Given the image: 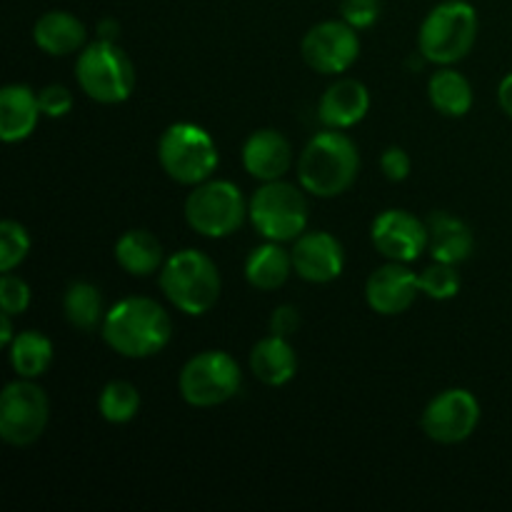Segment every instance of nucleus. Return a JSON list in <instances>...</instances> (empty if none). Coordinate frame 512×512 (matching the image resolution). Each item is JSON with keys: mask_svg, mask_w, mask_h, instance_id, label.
I'll use <instances>...</instances> for the list:
<instances>
[{"mask_svg": "<svg viewBox=\"0 0 512 512\" xmlns=\"http://www.w3.org/2000/svg\"><path fill=\"white\" fill-rule=\"evenodd\" d=\"M30 253V238L28 230L15 220H3L0 223V270L10 273L18 268Z\"/></svg>", "mask_w": 512, "mask_h": 512, "instance_id": "obj_29", "label": "nucleus"}, {"mask_svg": "<svg viewBox=\"0 0 512 512\" xmlns=\"http://www.w3.org/2000/svg\"><path fill=\"white\" fill-rule=\"evenodd\" d=\"M480 423V403L470 390L453 388L435 395L425 408V435L440 445H458L475 433Z\"/></svg>", "mask_w": 512, "mask_h": 512, "instance_id": "obj_11", "label": "nucleus"}, {"mask_svg": "<svg viewBox=\"0 0 512 512\" xmlns=\"http://www.w3.org/2000/svg\"><path fill=\"white\" fill-rule=\"evenodd\" d=\"M430 103L438 113L448 118H463L473 108V88L458 70L443 68L430 78L428 83Z\"/></svg>", "mask_w": 512, "mask_h": 512, "instance_id": "obj_24", "label": "nucleus"}, {"mask_svg": "<svg viewBox=\"0 0 512 512\" xmlns=\"http://www.w3.org/2000/svg\"><path fill=\"white\" fill-rule=\"evenodd\" d=\"M340 15L355 30L370 28L380 18V0H340Z\"/></svg>", "mask_w": 512, "mask_h": 512, "instance_id": "obj_31", "label": "nucleus"}, {"mask_svg": "<svg viewBox=\"0 0 512 512\" xmlns=\"http://www.w3.org/2000/svg\"><path fill=\"white\" fill-rule=\"evenodd\" d=\"M375 250L395 263H413L428 248V223H420L408 210H385L370 230Z\"/></svg>", "mask_w": 512, "mask_h": 512, "instance_id": "obj_13", "label": "nucleus"}, {"mask_svg": "<svg viewBox=\"0 0 512 512\" xmlns=\"http://www.w3.org/2000/svg\"><path fill=\"white\" fill-rule=\"evenodd\" d=\"M85 25L68 10H48L35 20L33 40L48 55H70L85 45Z\"/></svg>", "mask_w": 512, "mask_h": 512, "instance_id": "obj_21", "label": "nucleus"}, {"mask_svg": "<svg viewBox=\"0 0 512 512\" xmlns=\"http://www.w3.org/2000/svg\"><path fill=\"white\" fill-rule=\"evenodd\" d=\"M63 310L68 323L75 330H83V333H93L98 325H103V298H100V290L93 283H78L70 285L63 295Z\"/></svg>", "mask_w": 512, "mask_h": 512, "instance_id": "obj_26", "label": "nucleus"}, {"mask_svg": "<svg viewBox=\"0 0 512 512\" xmlns=\"http://www.w3.org/2000/svg\"><path fill=\"white\" fill-rule=\"evenodd\" d=\"M243 385L240 365L223 350H205L180 370V395L193 408H215L228 403Z\"/></svg>", "mask_w": 512, "mask_h": 512, "instance_id": "obj_7", "label": "nucleus"}, {"mask_svg": "<svg viewBox=\"0 0 512 512\" xmlns=\"http://www.w3.org/2000/svg\"><path fill=\"white\" fill-rule=\"evenodd\" d=\"M10 318H13V315L5 313V310L0 313V345H3V348H10V343L15 340L13 323H10Z\"/></svg>", "mask_w": 512, "mask_h": 512, "instance_id": "obj_37", "label": "nucleus"}, {"mask_svg": "<svg viewBox=\"0 0 512 512\" xmlns=\"http://www.w3.org/2000/svg\"><path fill=\"white\" fill-rule=\"evenodd\" d=\"M50 418V405L43 388L28 378L5 385L0 393V438L13 448H28L40 435Z\"/></svg>", "mask_w": 512, "mask_h": 512, "instance_id": "obj_10", "label": "nucleus"}, {"mask_svg": "<svg viewBox=\"0 0 512 512\" xmlns=\"http://www.w3.org/2000/svg\"><path fill=\"white\" fill-rule=\"evenodd\" d=\"M298 328H300V313L293 308V305H280V308H275L273 318H270V333L280 335V338H290Z\"/></svg>", "mask_w": 512, "mask_h": 512, "instance_id": "obj_34", "label": "nucleus"}, {"mask_svg": "<svg viewBox=\"0 0 512 512\" xmlns=\"http://www.w3.org/2000/svg\"><path fill=\"white\" fill-rule=\"evenodd\" d=\"M10 365L20 378L35 380L53 363V343L38 330H25L10 343Z\"/></svg>", "mask_w": 512, "mask_h": 512, "instance_id": "obj_25", "label": "nucleus"}, {"mask_svg": "<svg viewBox=\"0 0 512 512\" xmlns=\"http://www.w3.org/2000/svg\"><path fill=\"white\" fill-rule=\"evenodd\" d=\"M38 100L40 110H43V115H48V118H63V115H68L70 108H73V95H70V90L63 88V85H48V88L40 90Z\"/></svg>", "mask_w": 512, "mask_h": 512, "instance_id": "obj_32", "label": "nucleus"}, {"mask_svg": "<svg viewBox=\"0 0 512 512\" xmlns=\"http://www.w3.org/2000/svg\"><path fill=\"white\" fill-rule=\"evenodd\" d=\"M75 78L88 98L103 105L123 103L135 88V68L123 48L110 40H95L85 45L75 63Z\"/></svg>", "mask_w": 512, "mask_h": 512, "instance_id": "obj_5", "label": "nucleus"}, {"mask_svg": "<svg viewBox=\"0 0 512 512\" xmlns=\"http://www.w3.org/2000/svg\"><path fill=\"white\" fill-rule=\"evenodd\" d=\"M40 100L28 85H5L0 93V138L20 143L35 130L40 118Z\"/></svg>", "mask_w": 512, "mask_h": 512, "instance_id": "obj_18", "label": "nucleus"}, {"mask_svg": "<svg viewBox=\"0 0 512 512\" xmlns=\"http://www.w3.org/2000/svg\"><path fill=\"white\" fill-rule=\"evenodd\" d=\"M293 150L283 133L273 128L255 130L243 145V165L255 180H280L290 168Z\"/></svg>", "mask_w": 512, "mask_h": 512, "instance_id": "obj_16", "label": "nucleus"}, {"mask_svg": "<svg viewBox=\"0 0 512 512\" xmlns=\"http://www.w3.org/2000/svg\"><path fill=\"white\" fill-rule=\"evenodd\" d=\"M370 110V93L360 80L343 78L330 85L318 105V118L325 128L345 130L358 125Z\"/></svg>", "mask_w": 512, "mask_h": 512, "instance_id": "obj_17", "label": "nucleus"}, {"mask_svg": "<svg viewBox=\"0 0 512 512\" xmlns=\"http://www.w3.org/2000/svg\"><path fill=\"white\" fill-rule=\"evenodd\" d=\"M498 103L500 108H503V113L508 115V118H512V73H508L503 80H500Z\"/></svg>", "mask_w": 512, "mask_h": 512, "instance_id": "obj_35", "label": "nucleus"}, {"mask_svg": "<svg viewBox=\"0 0 512 512\" xmlns=\"http://www.w3.org/2000/svg\"><path fill=\"white\" fill-rule=\"evenodd\" d=\"M30 305V288L25 280L15 278V275L5 273L0 278V308L10 315L25 313Z\"/></svg>", "mask_w": 512, "mask_h": 512, "instance_id": "obj_30", "label": "nucleus"}, {"mask_svg": "<svg viewBox=\"0 0 512 512\" xmlns=\"http://www.w3.org/2000/svg\"><path fill=\"white\" fill-rule=\"evenodd\" d=\"M293 270V255L285 253L273 240L255 248L245 260V278L258 290H278Z\"/></svg>", "mask_w": 512, "mask_h": 512, "instance_id": "obj_23", "label": "nucleus"}, {"mask_svg": "<svg viewBox=\"0 0 512 512\" xmlns=\"http://www.w3.org/2000/svg\"><path fill=\"white\" fill-rule=\"evenodd\" d=\"M290 255H293L295 273L308 283H330V280L340 278L345 268L343 245L335 235L325 233V230L300 235Z\"/></svg>", "mask_w": 512, "mask_h": 512, "instance_id": "obj_14", "label": "nucleus"}, {"mask_svg": "<svg viewBox=\"0 0 512 512\" xmlns=\"http://www.w3.org/2000/svg\"><path fill=\"white\" fill-rule=\"evenodd\" d=\"M478 13L465 0H445L425 15L418 33L420 55L435 65H453L473 50Z\"/></svg>", "mask_w": 512, "mask_h": 512, "instance_id": "obj_4", "label": "nucleus"}, {"mask_svg": "<svg viewBox=\"0 0 512 512\" xmlns=\"http://www.w3.org/2000/svg\"><path fill=\"white\" fill-rule=\"evenodd\" d=\"M303 60L323 75H338L348 70L360 55L358 30L345 20H325L305 33L300 45Z\"/></svg>", "mask_w": 512, "mask_h": 512, "instance_id": "obj_12", "label": "nucleus"}, {"mask_svg": "<svg viewBox=\"0 0 512 512\" xmlns=\"http://www.w3.org/2000/svg\"><path fill=\"white\" fill-rule=\"evenodd\" d=\"M420 293V275L405 268V263L390 260L383 268L373 270L365 285L368 305L380 315H400L415 303Z\"/></svg>", "mask_w": 512, "mask_h": 512, "instance_id": "obj_15", "label": "nucleus"}, {"mask_svg": "<svg viewBox=\"0 0 512 512\" xmlns=\"http://www.w3.org/2000/svg\"><path fill=\"white\" fill-rule=\"evenodd\" d=\"M158 160L175 183L200 185L215 173L220 155L208 130L193 123H175L160 138Z\"/></svg>", "mask_w": 512, "mask_h": 512, "instance_id": "obj_6", "label": "nucleus"}, {"mask_svg": "<svg viewBox=\"0 0 512 512\" xmlns=\"http://www.w3.org/2000/svg\"><path fill=\"white\" fill-rule=\"evenodd\" d=\"M98 410L108 423L125 425L138 415L140 410V393L128 380H113L103 388L98 398Z\"/></svg>", "mask_w": 512, "mask_h": 512, "instance_id": "obj_27", "label": "nucleus"}, {"mask_svg": "<svg viewBox=\"0 0 512 512\" xmlns=\"http://www.w3.org/2000/svg\"><path fill=\"white\" fill-rule=\"evenodd\" d=\"M460 290V273L453 263H440L435 260L433 265L420 273V293H425L433 300H450Z\"/></svg>", "mask_w": 512, "mask_h": 512, "instance_id": "obj_28", "label": "nucleus"}, {"mask_svg": "<svg viewBox=\"0 0 512 512\" xmlns=\"http://www.w3.org/2000/svg\"><path fill=\"white\" fill-rule=\"evenodd\" d=\"M160 290L185 315H203L218 303L220 273L200 250H180L160 268Z\"/></svg>", "mask_w": 512, "mask_h": 512, "instance_id": "obj_3", "label": "nucleus"}, {"mask_svg": "<svg viewBox=\"0 0 512 512\" xmlns=\"http://www.w3.org/2000/svg\"><path fill=\"white\" fill-rule=\"evenodd\" d=\"M115 260L125 273L145 278V275H153L163 268L165 250L163 243L150 230H128L115 243Z\"/></svg>", "mask_w": 512, "mask_h": 512, "instance_id": "obj_22", "label": "nucleus"}, {"mask_svg": "<svg viewBox=\"0 0 512 512\" xmlns=\"http://www.w3.org/2000/svg\"><path fill=\"white\" fill-rule=\"evenodd\" d=\"M410 158L403 148H388L383 155H380V170L388 180L393 183H403L405 178L410 175Z\"/></svg>", "mask_w": 512, "mask_h": 512, "instance_id": "obj_33", "label": "nucleus"}, {"mask_svg": "<svg viewBox=\"0 0 512 512\" xmlns=\"http://www.w3.org/2000/svg\"><path fill=\"white\" fill-rule=\"evenodd\" d=\"M100 335L123 358H150L170 343L173 320L155 300L125 298L105 313Z\"/></svg>", "mask_w": 512, "mask_h": 512, "instance_id": "obj_1", "label": "nucleus"}, {"mask_svg": "<svg viewBox=\"0 0 512 512\" xmlns=\"http://www.w3.org/2000/svg\"><path fill=\"white\" fill-rule=\"evenodd\" d=\"M255 230L273 243L298 240L308 225V203L295 185L270 180L253 195L248 208Z\"/></svg>", "mask_w": 512, "mask_h": 512, "instance_id": "obj_8", "label": "nucleus"}, {"mask_svg": "<svg viewBox=\"0 0 512 512\" xmlns=\"http://www.w3.org/2000/svg\"><path fill=\"white\" fill-rule=\"evenodd\" d=\"M245 200L230 180H205L185 200V220L205 238H228L243 225Z\"/></svg>", "mask_w": 512, "mask_h": 512, "instance_id": "obj_9", "label": "nucleus"}, {"mask_svg": "<svg viewBox=\"0 0 512 512\" xmlns=\"http://www.w3.org/2000/svg\"><path fill=\"white\" fill-rule=\"evenodd\" d=\"M360 155L353 140L340 130L328 128L315 135L298 160V178L308 193L335 198L355 183Z\"/></svg>", "mask_w": 512, "mask_h": 512, "instance_id": "obj_2", "label": "nucleus"}, {"mask_svg": "<svg viewBox=\"0 0 512 512\" xmlns=\"http://www.w3.org/2000/svg\"><path fill=\"white\" fill-rule=\"evenodd\" d=\"M250 370H253L260 383L270 385V388H280V385L290 383L298 373V355H295L288 338L270 335V338L255 343L253 350H250Z\"/></svg>", "mask_w": 512, "mask_h": 512, "instance_id": "obj_20", "label": "nucleus"}, {"mask_svg": "<svg viewBox=\"0 0 512 512\" xmlns=\"http://www.w3.org/2000/svg\"><path fill=\"white\" fill-rule=\"evenodd\" d=\"M428 248L440 263H465L475 250V235L468 223L450 213H433L428 218Z\"/></svg>", "mask_w": 512, "mask_h": 512, "instance_id": "obj_19", "label": "nucleus"}, {"mask_svg": "<svg viewBox=\"0 0 512 512\" xmlns=\"http://www.w3.org/2000/svg\"><path fill=\"white\" fill-rule=\"evenodd\" d=\"M120 35V23L113 18H103L98 23V38L100 40H110V43H115V38Z\"/></svg>", "mask_w": 512, "mask_h": 512, "instance_id": "obj_36", "label": "nucleus"}]
</instances>
